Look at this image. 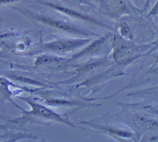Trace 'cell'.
Wrapping results in <instances>:
<instances>
[{"mask_svg":"<svg viewBox=\"0 0 158 142\" xmlns=\"http://www.w3.org/2000/svg\"><path fill=\"white\" fill-rule=\"evenodd\" d=\"M17 1H19V0H0V4L9 3V2H13Z\"/></svg>","mask_w":158,"mask_h":142,"instance_id":"3957f363","label":"cell"},{"mask_svg":"<svg viewBox=\"0 0 158 142\" xmlns=\"http://www.w3.org/2000/svg\"><path fill=\"white\" fill-rule=\"evenodd\" d=\"M26 101L27 103H28V104L31 106L32 108V110H31L32 114L40 117H43L49 119L56 120L60 122H65V120L62 117H60V116H59L54 112L52 111L51 110L49 109L48 108H46L45 106L40 104L33 103L28 100H26Z\"/></svg>","mask_w":158,"mask_h":142,"instance_id":"6da1fadb","label":"cell"},{"mask_svg":"<svg viewBox=\"0 0 158 142\" xmlns=\"http://www.w3.org/2000/svg\"><path fill=\"white\" fill-rule=\"evenodd\" d=\"M81 42L74 41H57L48 43L45 48L49 50L57 52H64L79 45Z\"/></svg>","mask_w":158,"mask_h":142,"instance_id":"7a4b0ae2","label":"cell"}]
</instances>
